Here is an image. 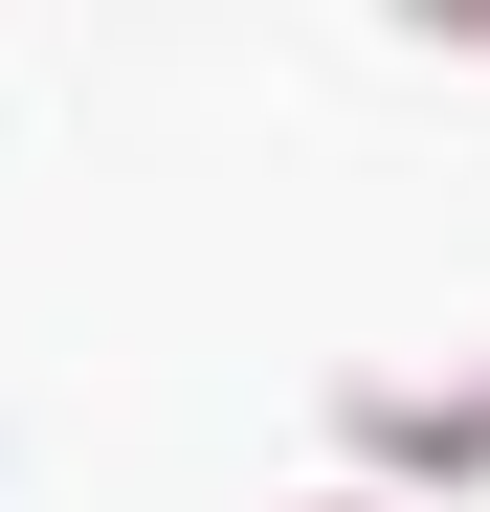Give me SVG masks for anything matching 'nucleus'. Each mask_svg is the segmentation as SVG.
I'll list each match as a JSON object with an SVG mask.
<instances>
[{"label": "nucleus", "instance_id": "f257e3e1", "mask_svg": "<svg viewBox=\"0 0 490 512\" xmlns=\"http://www.w3.org/2000/svg\"><path fill=\"white\" fill-rule=\"evenodd\" d=\"M357 423H379V446H401V468H490V401H401V379H379Z\"/></svg>", "mask_w": 490, "mask_h": 512}]
</instances>
